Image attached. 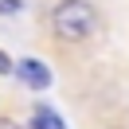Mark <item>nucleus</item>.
Segmentation results:
<instances>
[{"mask_svg": "<svg viewBox=\"0 0 129 129\" xmlns=\"http://www.w3.org/2000/svg\"><path fill=\"white\" fill-rule=\"evenodd\" d=\"M0 129H24L20 121H12V117H0Z\"/></svg>", "mask_w": 129, "mask_h": 129, "instance_id": "nucleus-6", "label": "nucleus"}, {"mask_svg": "<svg viewBox=\"0 0 129 129\" xmlns=\"http://www.w3.org/2000/svg\"><path fill=\"white\" fill-rule=\"evenodd\" d=\"M16 78L24 82L27 90L39 94V90L51 86V67L43 63V59H35V55H31V59H20V63H16Z\"/></svg>", "mask_w": 129, "mask_h": 129, "instance_id": "nucleus-2", "label": "nucleus"}, {"mask_svg": "<svg viewBox=\"0 0 129 129\" xmlns=\"http://www.w3.org/2000/svg\"><path fill=\"white\" fill-rule=\"evenodd\" d=\"M47 24H51V35L63 43H86L102 31V16L90 0H55Z\"/></svg>", "mask_w": 129, "mask_h": 129, "instance_id": "nucleus-1", "label": "nucleus"}, {"mask_svg": "<svg viewBox=\"0 0 129 129\" xmlns=\"http://www.w3.org/2000/svg\"><path fill=\"white\" fill-rule=\"evenodd\" d=\"M31 129H67V121L59 117L51 106H35L31 110Z\"/></svg>", "mask_w": 129, "mask_h": 129, "instance_id": "nucleus-3", "label": "nucleus"}, {"mask_svg": "<svg viewBox=\"0 0 129 129\" xmlns=\"http://www.w3.org/2000/svg\"><path fill=\"white\" fill-rule=\"evenodd\" d=\"M0 74H16V59L8 51H0Z\"/></svg>", "mask_w": 129, "mask_h": 129, "instance_id": "nucleus-5", "label": "nucleus"}, {"mask_svg": "<svg viewBox=\"0 0 129 129\" xmlns=\"http://www.w3.org/2000/svg\"><path fill=\"white\" fill-rule=\"evenodd\" d=\"M24 12V0H0V16H20Z\"/></svg>", "mask_w": 129, "mask_h": 129, "instance_id": "nucleus-4", "label": "nucleus"}]
</instances>
